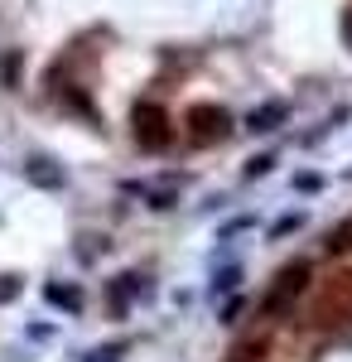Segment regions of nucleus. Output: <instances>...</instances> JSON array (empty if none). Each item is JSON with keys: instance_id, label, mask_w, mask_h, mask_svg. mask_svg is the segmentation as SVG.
Segmentation results:
<instances>
[{"instance_id": "obj_6", "label": "nucleus", "mask_w": 352, "mask_h": 362, "mask_svg": "<svg viewBox=\"0 0 352 362\" xmlns=\"http://www.w3.org/2000/svg\"><path fill=\"white\" fill-rule=\"evenodd\" d=\"M44 300L54 309H63V314H78L82 309V285H63V280H49L44 285Z\"/></svg>"}, {"instance_id": "obj_4", "label": "nucleus", "mask_w": 352, "mask_h": 362, "mask_svg": "<svg viewBox=\"0 0 352 362\" xmlns=\"http://www.w3.org/2000/svg\"><path fill=\"white\" fill-rule=\"evenodd\" d=\"M193 126V145H213V140H222L227 131H232V116L222 112V107H193V116H189Z\"/></svg>"}, {"instance_id": "obj_5", "label": "nucleus", "mask_w": 352, "mask_h": 362, "mask_svg": "<svg viewBox=\"0 0 352 362\" xmlns=\"http://www.w3.org/2000/svg\"><path fill=\"white\" fill-rule=\"evenodd\" d=\"M285 121H290V102H285V97H271L266 107H256V112L246 116V131H251V136H271Z\"/></svg>"}, {"instance_id": "obj_13", "label": "nucleus", "mask_w": 352, "mask_h": 362, "mask_svg": "<svg viewBox=\"0 0 352 362\" xmlns=\"http://www.w3.org/2000/svg\"><path fill=\"white\" fill-rule=\"evenodd\" d=\"M242 309H246V300L237 295V290H232V295L217 305V324H222V329H227V324H237V319H242Z\"/></svg>"}, {"instance_id": "obj_12", "label": "nucleus", "mask_w": 352, "mask_h": 362, "mask_svg": "<svg viewBox=\"0 0 352 362\" xmlns=\"http://www.w3.org/2000/svg\"><path fill=\"white\" fill-rule=\"evenodd\" d=\"M0 83L10 87V92L20 87V49H5L0 54Z\"/></svg>"}, {"instance_id": "obj_1", "label": "nucleus", "mask_w": 352, "mask_h": 362, "mask_svg": "<svg viewBox=\"0 0 352 362\" xmlns=\"http://www.w3.org/2000/svg\"><path fill=\"white\" fill-rule=\"evenodd\" d=\"M309 276H314V266H309L304 256H299V261H290V266H280L275 285L266 290V300H261V314H266V319H280V314H290V309L299 305V295H304Z\"/></svg>"}, {"instance_id": "obj_15", "label": "nucleus", "mask_w": 352, "mask_h": 362, "mask_svg": "<svg viewBox=\"0 0 352 362\" xmlns=\"http://www.w3.org/2000/svg\"><path fill=\"white\" fill-rule=\"evenodd\" d=\"M256 227V218L251 213H237L232 223H222V232H217V242H232V237H242V232H251Z\"/></svg>"}, {"instance_id": "obj_16", "label": "nucleus", "mask_w": 352, "mask_h": 362, "mask_svg": "<svg viewBox=\"0 0 352 362\" xmlns=\"http://www.w3.org/2000/svg\"><path fill=\"white\" fill-rule=\"evenodd\" d=\"M295 189H299V194H319V189H324V174H314V169H299V174H295Z\"/></svg>"}, {"instance_id": "obj_17", "label": "nucleus", "mask_w": 352, "mask_h": 362, "mask_svg": "<svg viewBox=\"0 0 352 362\" xmlns=\"http://www.w3.org/2000/svg\"><path fill=\"white\" fill-rule=\"evenodd\" d=\"M15 295H20V280H15V276H0V305H10Z\"/></svg>"}, {"instance_id": "obj_14", "label": "nucleus", "mask_w": 352, "mask_h": 362, "mask_svg": "<svg viewBox=\"0 0 352 362\" xmlns=\"http://www.w3.org/2000/svg\"><path fill=\"white\" fill-rule=\"evenodd\" d=\"M275 169V150H266V155H251L246 160V169H242V179H266Z\"/></svg>"}, {"instance_id": "obj_9", "label": "nucleus", "mask_w": 352, "mask_h": 362, "mask_svg": "<svg viewBox=\"0 0 352 362\" xmlns=\"http://www.w3.org/2000/svg\"><path fill=\"white\" fill-rule=\"evenodd\" d=\"M179 203V184H169L164 179V189H145V208H155V213H169Z\"/></svg>"}, {"instance_id": "obj_10", "label": "nucleus", "mask_w": 352, "mask_h": 362, "mask_svg": "<svg viewBox=\"0 0 352 362\" xmlns=\"http://www.w3.org/2000/svg\"><path fill=\"white\" fill-rule=\"evenodd\" d=\"M324 251H328V256H343V251H352V223H338V227H328V237H324Z\"/></svg>"}, {"instance_id": "obj_18", "label": "nucleus", "mask_w": 352, "mask_h": 362, "mask_svg": "<svg viewBox=\"0 0 352 362\" xmlns=\"http://www.w3.org/2000/svg\"><path fill=\"white\" fill-rule=\"evenodd\" d=\"M121 348H97V353H87V362H116Z\"/></svg>"}, {"instance_id": "obj_2", "label": "nucleus", "mask_w": 352, "mask_h": 362, "mask_svg": "<svg viewBox=\"0 0 352 362\" xmlns=\"http://www.w3.org/2000/svg\"><path fill=\"white\" fill-rule=\"evenodd\" d=\"M136 140H140V150H150V155H164L174 145V131H169L160 107H150V102L136 107Z\"/></svg>"}, {"instance_id": "obj_3", "label": "nucleus", "mask_w": 352, "mask_h": 362, "mask_svg": "<svg viewBox=\"0 0 352 362\" xmlns=\"http://www.w3.org/2000/svg\"><path fill=\"white\" fill-rule=\"evenodd\" d=\"M140 295H155V280L150 276H140V271H126V276H116V280H107V309L121 319L126 309L136 305Z\"/></svg>"}, {"instance_id": "obj_7", "label": "nucleus", "mask_w": 352, "mask_h": 362, "mask_svg": "<svg viewBox=\"0 0 352 362\" xmlns=\"http://www.w3.org/2000/svg\"><path fill=\"white\" fill-rule=\"evenodd\" d=\"M25 179H29V184H39V189H63V174L54 169V160H29Z\"/></svg>"}, {"instance_id": "obj_11", "label": "nucleus", "mask_w": 352, "mask_h": 362, "mask_svg": "<svg viewBox=\"0 0 352 362\" xmlns=\"http://www.w3.org/2000/svg\"><path fill=\"white\" fill-rule=\"evenodd\" d=\"M237 285H242V266H237V261H232V266H217V271H213V295H232Z\"/></svg>"}, {"instance_id": "obj_8", "label": "nucleus", "mask_w": 352, "mask_h": 362, "mask_svg": "<svg viewBox=\"0 0 352 362\" xmlns=\"http://www.w3.org/2000/svg\"><path fill=\"white\" fill-rule=\"evenodd\" d=\"M309 223V213L304 208H295V213H280L271 227H266V242H280V237H290V232H299V227Z\"/></svg>"}]
</instances>
